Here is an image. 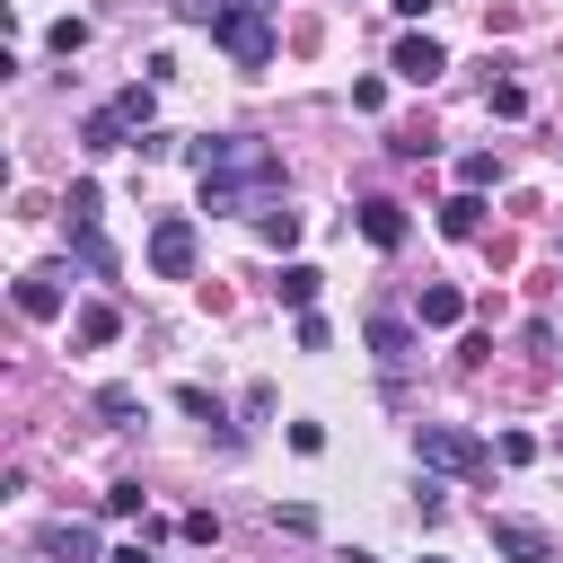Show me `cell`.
<instances>
[{
    "mask_svg": "<svg viewBox=\"0 0 563 563\" xmlns=\"http://www.w3.org/2000/svg\"><path fill=\"white\" fill-rule=\"evenodd\" d=\"M79 44H88V18H53V53H62V62H70V53H79Z\"/></svg>",
    "mask_w": 563,
    "mask_h": 563,
    "instance_id": "603a6c76",
    "label": "cell"
},
{
    "mask_svg": "<svg viewBox=\"0 0 563 563\" xmlns=\"http://www.w3.org/2000/svg\"><path fill=\"white\" fill-rule=\"evenodd\" d=\"M457 185H466V194L501 185V158H493V150H466V158H457Z\"/></svg>",
    "mask_w": 563,
    "mask_h": 563,
    "instance_id": "2e32d148",
    "label": "cell"
},
{
    "mask_svg": "<svg viewBox=\"0 0 563 563\" xmlns=\"http://www.w3.org/2000/svg\"><path fill=\"white\" fill-rule=\"evenodd\" d=\"M211 44H220L238 70H264V62H273V18H264V0H211Z\"/></svg>",
    "mask_w": 563,
    "mask_h": 563,
    "instance_id": "7a4b0ae2",
    "label": "cell"
},
{
    "mask_svg": "<svg viewBox=\"0 0 563 563\" xmlns=\"http://www.w3.org/2000/svg\"><path fill=\"white\" fill-rule=\"evenodd\" d=\"M273 528H290V537H308V528H317V510H308V501H282V510H273Z\"/></svg>",
    "mask_w": 563,
    "mask_h": 563,
    "instance_id": "484cf974",
    "label": "cell"
},
{
    "mask_svg": "<svg viewBox=\"0 0 563 563\" xmlns=\"http://www.w3.org/2000/svg\"><path fill=\"white\" fill-rule=\"evenodd\" d=\"M255 229H264V246H299V211L282 202V211H255Z\"/></svg>",
    "mask_w": 563,
    "mask_h": 563,
    "instance_id": "d6986e66",
    "label": "cell"
},
{
    "mask_svg": "<svg viewBox=\"0 0 563 563\" xmlns=\"http://www.w3.org/2000/svg\"><path fill=\"white\" fill-rule=\"evenodd\" d=\"M44 563H97V537H88L79 519H53V528H44Z\"/></svg>",
    "mask_w": 563,
    "mask_h": 563,
    "instance_id": "30bf717a",
    "label": "cell"
},
{
    "mask_svg": "<svg viewBox=\"0 0 563 563\" xmlns=\"http://www.w3.org/2000/svg\"><path fill=\"white\" fill-rule=\"evenodd\" d=\"M405 229H413V220H405V202H387V194H369V202H361V238H369L378 255H396V246H405Z\"/></svg>",
    "mask_w": 563,
    "mask_h": 563,
    "instance_id": "52a82bcc",
    "label": "cell"
},
{
    "mask_svg": "<svg viewBox=\"0 0 563 563\" xmlns=\"http://www.w3.org/2000/svg\"><path fill=\"white\" fill-rule=\"evenodd\" d=\"M150 273H158V282H185V273H194V220H185V211L150 220Z\"/></svg>",
    "mask_w": 563,
    "mask_h": 563,
    "instance_id": "277c9868",
    "label": "cell"
},
{
    "mask_svg": "<svg viewBox=\"0 0 563 563\" xmlns=\"http://www.w3.org/2000/svg\"><path fill=\"white\" fill-rule=\"evenodd\" d=\"M440 70H449V53H440L431 35H405V44H396V79H413V88H431Z\"/></svg>",
    "mask_w": 563,
    "mask_h": 563,
    "instance_id": "ba28073f",
    "label": "cell"
},
{
    "mask_svg": "<svg viewBox=\"0 0 563 563\" xmlns=\"http://www.w3.org/2000/svg\"><path fill=\"white\" fill-rule=\"evenodd\" d=\"M369 352H378V361H387V369H405V361H413V325H405V317H387V308H378V317H369Z\"/></svg>",
    "mask_w": 563,
    "mask_h": 563,
    "instance_id": "9c48e42d",
    "label": "cell"
},
{
    "mask_svg": "<svg viewBox=\"0 0 563 563\" xmlns=\"http://www.w3.org/2000/svg\"><path fill=\"white\" fill-rule=\"evenodd\" d=\"M70 246H79V264H88V273H114V246H106L97 229H88V238H70Z\"/></svg>",
    "mask_w": 563,
    "mask_h": 563,
    "instance_id": "cb8c5ba5",
    "label": "cell"
},
{
    "mask_svg": "<svg viewBox=\"0 0 563 563\" xmlns=\"http://www.w3.org/2000/svg\"><path fill=\"white\" fill-rule=\"evenodd\" d=\"M70 334H79V343L97 352V343H114V334H123V308H106V299H88V308L70 317Z\"/></svg>",
    "mask_w": 563,
    "mask_h": 563,
    "instance_id": "8fae6325",
    "label": "cell"
},
{
    "mask_svg": "<svg viewBox=\"0 0 563 563\" xmlns=\"http://www.w3.org/2000/svg\"><path fill=\"white\" fill-rule=\"evenodd\" d=\"M62 308H70V273H62V264L18 273V317H35V325H44V317H62Z\"/></svg>",
    "mask_w": 563,
    "mask_h": 563,
    "instance_id": "5b68a950",
    "label": "cell"
},
{
    "mask_svg": "<svg viewBox=\"0 0 563 563\" xmlns=\"http://www.w3.org/2000/svg\"><path fill=\"white\" fill-rule=\"evenodd\" d=\"M62 211H70V238H88V229H97V185H88V176H79V185H70V202H62Z\"/></svg>",
    "mask_w": 563,
    "mask_h": 563,
    "instance_id": "ac0fdd59",
    "label": "cell"
},
{
    "mask_svg": "<svg viewBox=\"0 0 563 563\" xmlns=\"http://www.w3.org/2000/svg\"><path fill=\"white\" fill-rule=\"evenodd\" d=\"M493 114H528V88L519 79H493Z\"/></svg>",
    "mask_w": 563,
    "mask_h": 563,
    "instance_id": "d4e9b609",
    "label": "cell"
},
{
    "mask_svg": "<svg viewBox=\"0 0 563 563\" xmlns=\"http://www.w3.org/2000/svg\"><path fill=\"white\" fill-rule=\"evenodd\" d=\"M106 106H114L132 132H150V88H123V97H106Z\"/></svg>",
    "mask_w": 563,
    "mask_h": 563,
    "instance_id": "ffe728a7",
    "label": "cell"
},
{
    "mask_svg": "<svg viewBox=\"0 0 563 563\" xmlns=\"http://www.w3.org/2000/svg\"><path fill=\"white\" fill-rule=\"evenodd\" d=\"M273 290H282V308H317L325 273H317V264H282V282H273Z\"/></svg>",
    "mask_w": 563,
    "mask_h": 563,
    "instance_id": "7c38bea8",
    "label": "cell"
},
{
    "mask_svg": "<svg viewBox=\"0 0 563 563\" xmlns=\"http://www.w3.org/2000/svg\"><path fill=\"white\" fill-rule=\"evenodd\" d=\"M194 167H202V211H273V194H282V158L255 132L194 141Z\"/></svg>",
    "mask_w": 563,
    "mask_h": 563,
    "instance_id": "6da1fadb",
    "label": "cell"
},
{
    "mask_svg": "<svg viewBox=\"0 0 563 563\" xmlns=\"http://www.w3.org/2000/svg\"><path fill=\"white\" fill-rule=\"evenodd\" d=\"M97 413H106V422H132L141 396H132V387H97Z\"/></svg>",
    "mask_w": 563,
    "mask_h": 563,
    "instance_id": "7402d4cb",
    "label": "cell"
},
{
    "mask_svg": "<svg viewBox=\"0 0 563 563\" xmlns=\"http://www.w3.org/2000/svg\"><path fill=\"white\" fill-rule=\"evenodd\" d=\"M396 9H405V18H422V9H431V0H396Z\"/></svg>",
    "mask_w": 563,
    "mask_h": 563,
    "instance_id": "83f0119b",
    "label": "cell"
},
{
    "mask_svg": "<svg viewBox=\"0 0 563 563\" xmlns=\"http://www.w3.org/2000/svg\"><path fill=\"white\" fill-rule=\"evenodd\" d=\"M176 405H185V413H194V422H211V431H220V440H229V449H238V431H229V413H220V405H211V396H202V387H176Z\"/></svg>",
    "mask_w": 563,
    "mask_h": 563,
    "instance_id": "e0dca14e",
    "label": "cell"
},
{
    "mask_svg": "<svg viewBox=\"0 0 563 563\" xmlns=\"http://www.w3.org/2000/svg\"><path fill=\"white\" fill-rule=\"evenodd\" d=\"M79 141H88V150H123V141H132V123H123L114 106H97V114L79 123Z\"/></svg>",
    "mask_w": 563,
    "mask_h": 563,
    "instance_id": "4fadbf2b",
    "label": "cell"
},
{
    "mask_svg": "<svg viewBox=\"0 0 563 563\" xmlns=\"http://www.w3.org/2000/svg\"><path fill=\"white\" fill-rule=\"evenodd\" d=\"M484 537H493V554H510V563H554V537L537 528V519H484Z\"/></svg>",
    "mask_w": 563,
    "mask_h": 563,
    "instance_id": "8992f818",
    "label": "cell"
},
{
    "mask_svg": "<svg viewBox=\"0 0 563 563\" xmlns=\"http://www.w3.org/2000/svg\"><path fill=\"white\" fill-rule=\"evenodd\" d=\"M440 229H449V238H475V229H484V194L457 185V202H440Z\"/></svg>",
    "mask_w": 563,
    "mask_h": 563,
    "instance_id": "5bb4252c",
    "label": "cell"
},
{
    "mask_svg": "<svg viewBox=\"0 0 563 563\" xmlns=\"http://www.w3.org/2000/svg\"><path fill=\"white\" fill-rule=\"evenodd\" d=\"M413 457H422V466H440V475H466V484H475V475H493V449H484L466 422H413Z\"/></svg>",
    "mask_w": 563,
    "mask_h": 563,
    "instance_id": "3957f363",
    "label": "cell"
},
{
    "mask_svg": "<svg viewBox=\"0 0 563 563\" xmlns=\"http://www.w3.org/2000/svg\"><path fill=\"white\" fill-rule=\"evenodd\" d=\"M290 334H299V352H325V343H334V325H325L317 308H299V325H290Z\"/></svg>",
    "mask_w": 563,
    "mask_h": 563,
    "instance_id": "44dd1931",
    "label": "cell"
},
{
    "mask_svg": "<svg viewBox=\"0 0 563 563\" xmlns=\"http://www.w3.org/2000/svg\"><path fill=\"white\" fill-rule=\"evenodd\" d=\"M106 563H150V545H114V554H106Z\"/></svg>",
    "mask_w": 563,
    "mask_h": 563,
    "instance_id": "4316f807",
    "label": "cell"
},
{
    "mask_svg": "<svg viewBox=\"0 0 563 563\" xmlns=\"http://www.w3.org/2000/svg\"><path fill=\"white\" fill-rule=\"evenodd\" d=\"M413 308H422V325H457V317H466V299H457L449 282H431V290H422Z\"/></svg>",
    "mask_w": 563,
    "mask_h": 563,
    "instance_id": "9a60e30c",
    "label": "cell"
},
{
    "mask_svg": "<svg viewBox=\"0 0 563 563\" xmlns=\"http://www.w3.org/2000/svg\"><path fill=\"white\" fill-rule=\"evenodd\" d=\"M422 563H449V554H422Z\"/></svg>",
    "mask_w": 563,
    "mask_h": 563,
    "instance_id": "f1b7e54d",
    "label": "cell"
}]
</instances>
